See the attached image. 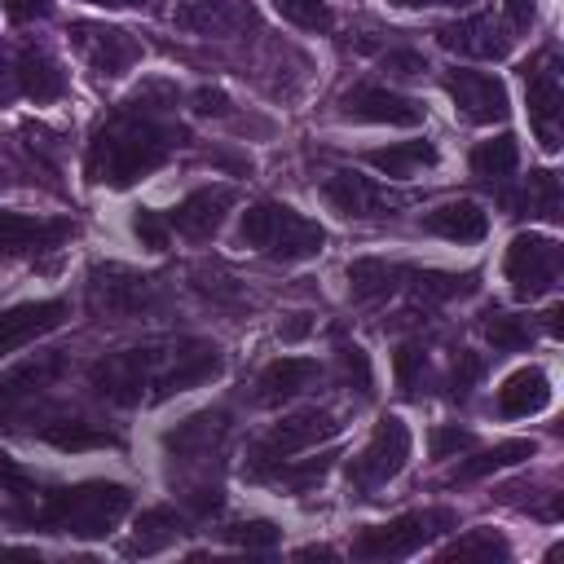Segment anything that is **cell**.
Instances as JSON below:
<instances>
[{
  "label": "cell",
  "mask_w": 564,
  "mask_h": 564,
  "mask_svg": "<svg viewBox=\"0 0 564 564\" xmlns=\"http://www.w3.org/2000/svg\"><path fill=\"white\" fill-rule=\"evenodd\" d=\"M185 132L154 119V115H137V110H119L115 119H106L93 141H88V154H84V172L93 185H115V189H128L137 185L141 176H150L167 154L172 145H181Z\"/></svg>",
  "instance_id": "cell-1"
},
{
  "label": "cell",
  "mask_w": 564,
  "mask_h": 564,
  "mask_svg": "<svg viewBox=\"0 0 564 564\" xmlns=\"http://www.w3.org/2000/svg\"><path fill=\"white\" fill-rule=\"evenodd\" d=\"M132 507L128 485L119 480H84V485H62V489H44L31 494L26 507L18 511V520L53 529V533H70V538H106Z\"/></svg>",
  "instance_id": "cell-2"
},
{
  "label": "cell",
  "mask_w": 564,
  "mask_h": 564,
  "mask_svg": "<svg viewBox=\"0 0 564 564\" xmlns=\"http://www.w3.org/2000/svg\"><path fill=\"white\" fill-rule=\"evenodd\" d=\"M238 242L269 256V260H313L322 251L326 234H322L317 220L300 216L286 203H256V207L242 212Z\"/></svg>",
  "instance_id": "cell-3"
},
{
  "label": "cell",
  "mask_w": 564,
  "mask_h": 564,
  "mask_svg": "<svg viewBox=\"0 0 564 564\" xmlns=\"http://www.w3.org/2000/svg\"><path fill=\"white\" fill-rule=\"evenodd\" d=\"M458 520L449 507H423V511H405L388 524H375V529H361L357 542H352V555L357 560H405L414 551H423L427 542H436L441 533H449Z\"/></svg>",
  "instance_id": "cell-4"
},
{
  "label": "cell",
  "mask_w": 564,
  "mask_h": 564,
  "mask_svg": "<svg viewBox=\"0 0 564 564\" xmlns=\"http://www.w3.org/2000/svg\"><path fill=\"white\" fill-rule=\"evenodd\" d=\"M225 370V357L207 339H181L172 348H154V370H150V401H167L176 392L203 388Z\"/></svg>",
  "instance_id": "cell-5"
},
{
  "label": "cell",
  "mask_w": 564,
  "mask_h": 564,
  "mask_svg": "<svg viewBox=\"0 0 564 564\" xmlns=\"http://www.w3.org/2000/svg\"><path fill=\"white\" fill-rule=\"evenodd\" d=\"M159 304V278L132 269V264H97L88 273V308L97 317H141Z\"/></svg>",
  "instance_id": "cell-6"
},
{
  "label": "cell",
  "mask_w": 564,
  "mask_h": 564,
  "mask_svg": "<svg viewBox=\"0 0 564 564\" xmlns=\"http://www.w3.org/2000/svg\"><path fill=\"white\" fill-rule=\"evenodd\" d=\"M502 269H507V282L520 300L551 295L560 282V242L546 234H516Z\"/></svg>",
  "instance_id": "cell-7"
},
{
  "label": "cell",
  "mask_w": 564,
  "mask_h": 564,
  "mask_svg": "<svg viewBox=\"0 0 564 564\" xmlns=\"http://www.w3.org/2000/svg\"><path fill=\"white\" fill-rule=\"evenodd\" d=\"M229 436V414L225 410H198L185 423H176L172 432H163V449L172 458V467L189 471H212V463L220 458Z\"/></svg>",
  "instance_id": "cell-8"
},
{
  "label": "cell",
  "mask_w": 564,
  "mask_h": 564,
  "mask_svg": "<svg viewBox=\"0 0 564 564\" xmlns=\"http://www.w3.org/2000/svg\"><path fill=\"white\" fill-rule=\"evenodd\" d=\"M339 432V419L330 410H300L291 419H282L278 427H269L256 445H251V467L256 471H269L278 463H291V454L317 445V441H330Z\"/></svg>",
  "instance_id": "cell-9"
},
{
  "label": "cell",
  "mask_w": 564,
  "mask_h": 564,
  "mask_svg": "<svg viewBox=\"0 0 564 564\" xmlns=\"http://www.w3.org/2000/svg\"><path fill=\"white\" fill-rule=\"evenodd\" d=\"M524 93H529V123L542 141V150H560L564 141V84H560V62L555 53H542L524 66Z\"/></svg>",
  "instance_id": "cell-10"
},
{
  "label": "cell",
  "mask_w": 564,
  "mask_h": 564,
  "mask_svg": "<svg viewBox=\"0 0 564 564\" xmlns=\"http://www.w3.org/2000/svg\"><path fill=\"white\" fill-rule=\"evenodd\" d=\"M70 48L84 57V66L101 79H119L141 62V44L110 22H70Z\"/></svg>",
  "instance_id": "cell-11"
},
{
  "label": "cell",
  "mask_w": 564,
  "mask_h": 564,
  "mask_svg": "<svg viewBox=\"0 0 564 564\" xmlns=\"http://www.w3.org/2000/svg\"><path fill=\"white\" fill-rule=\"evenodd\" d=\"M410 463V427L397 419V414H383L366 441V449L352 458L348 476L361 485V489H379L388 485L392 476H401V467Z\"/></svg>",
  "instance_id": "cell-12"
},
{
  "label": "cell",
  "mask_w": 564,
  "mask_h": 564,
  "mask_svg": "<svg viewBox=\"0 0 564 564\" xmlns=\"http://www.w3.org/2000/svg\"><path fill=\"white\" fill-rule=\"evenodd\" d=\"M150 370H154V348H123V352H106L88 370V383L110 405H137L150 392Z\"/></svg>",
  "instance_id": "cell-13"
},
{
  "label": "cell",
  "mask_w": 564,
  "mask_h": 564,
  "mask_svg": "<svg viewBox=\"0 0 564 564\" xmlns=\"http://www.w3.org/2000/svg\"><path fill=\"white\" fill-rule=\"evenodd\" d=\"M445 93L454 97L458 115L471 123H502L511 115L507 84L485 70H445Z\"/></svg>",
  "instance_id": "cell-14"
},
{
  "label": "cell",
  "mask_w": 564,
  "mask_h": 564,
  "mask_svg": "<svg viewBox=\"0 0 564 564\" xmlns=\"http://www.w3.org/2000/svg\"><path fill=\"white\" fill-rule=\"evenodd\" d=\"M339 115L344 119H361V123H392V128L423 123V106L414 97H401V93L379 88V84H352L339 97Z\"/></svg>",
  "instance_id": "cell-15"
},
{
  "label": "cell",
  "mask_w": 564,
  "mask_h": 564,
  "mask_svg": "<svg viewBox=\"0 0 564 564\" xmlns=\"http://www.w3.org/2000/svg\"><path fill=\"white\" fill-rule=\"evenodd\" d=\"M436 44L458 53V57H480V62H498L511 53V35L498 18L489 13H471V18H458V22H445L436 26Z\"/></svg>",
  "instance_id": "cell-16"
},
{
  "label": "cell",
  "mask_w": 564,
  "mask_h": 564,
  "mask_svg": "<svg viewBox=\"0 0 564 564\" xmlns=\"http://www.w3.org/2000/svg\"><path fill=\"white\" fill-rule=\"evenodd\" d=\"M172 22L189 35H212V40H229V35H242L256 13L247 0H181L172 9Z\"/></svg>",
  "instance_id": "cell-17"
},
{
  "label": "cell",
  "mask_w": 564,
  "mask_h": 564,
  "mask_svg": "<svg viewBox=\"0 0 564 564\" xmlns=\"http://www.w3.org/2000/svg\"><path fill=\"white\" fill-rule=\"evenodd\" d=\"M229 207H234V189H229V185H203V189H189V194L172 207L167 225L181 229V234L194 238V242H207V238L225 225V212H229Z\"/></svg>",
  "instance_id": "cell-18"
},
{
  "label": "cell",
  "mask_w": 564,
  "mask_h": 564,
  "mask_svg": "<svg viewBox=\"0 0 564 564\" xmlns=\"http://www.w3.org/2000/svg\"><path fill=\"white\" fill-rule=\"evenodd\" d=\"M70 238V220H48L31 212H9L0 207V256H35Z\"/></svg>",
  "instance_id": "cell-19"
},
{
  "label": "cell",
  "mask_w": 564,
  "mask_h": 564,
  "mask_svg": "<svg viewBox=\"0 0 564 564\" xmlns=\"http://www.w3.org/2000/svg\"><path fill=\"white\" fill-rule=\"evenodd\" d=\"M62 322H66L62 300H26V304H13V308H0V357L22 348V344H35L40 335L57 330Z\"/></svg>",
  "instance_id": "cell-20"
},
{
  "label": "cell",
  "mask_w": 564,
  "mask_h": 564,
  "mask_svg": "<svg viewBox=\"0 0 564 564\" xmlns=\"http://www.w3.org/2000/svg\"><path fill=\"white\" fill-rule=\"evenodd\" d=\"M322 194H326V203L339 212V216H348V220H370V216H383L397 198H388L370 176H357V172H335L326 185H322Z\"/></svg>",
  "instance_id": "cell-21"
},
{
  "label": "cell",
  "mask_w": 564,
  "mask_h": 564,
  "mask_svg": "<svg viewBox=\"0 0 564 564\" xmlns=\"http://www.w3.org/2000/svg\"><path fill=\"white\" fill-rule=\"evenodd\" d=\"M62 352H35L26 361H18L13 370L0 375V405L4 410H18V405H31L44 388H53V379L62 375Z\"/></svg>",
  "instance_id": "cell-22"
},
{
  "label": "cell",
  "mask_w": 564,
  "mask_h": 564,
  "mask_svg": "<svg viewBox=\"0 0 564 564\" xmlns=\"http://www.w3.org/2000/svg\"><path fill=\"white\" fill-rule=\"evenodd\" d=\"M317 383H322V366L317 361H308V357H278L273 366L260 370L256 401L260 405H282V401H291V397H300V392H308Z\"/></svg>",
  "instance_id": "cell-23"
},
{
  "label": "cell",
  "mask_w": 564,
  "mask_h": 564,
  "mask_svg": "<svg viewBox=\"0 0 564 564\" xmlns=\"http://www.w3.org/2000/svg\"><path fill=\"white\" fill-rule=\"evenodd\" d=\"M423 229L449 242H480L489 234V212L471 198H449L432 212H423Z\"/></svg>",
  "instance_id": "cell-24"
},
{
  "label": "cell",
  "mask_w": 564,
  "mask_h": 564,
  "mask_svg": "<svg viewBox=\"0 0 564 564\" xmlns=\"http://www.w3.org/2000/svg\"><path fill=\"white\" fill-rule=\"evenodd\" d=\"M18 88L35 101V106H44V101H57L62 93H66V75H62V66L48 57V48H40V44H26L22 53H18Z\"/></svg>",
  "instance_id": "cell-25"
},
{
  "label": "cell",
  "mask_w": 564,
  "mask_h": 564,
  "mask_svg": "<svg viewBox=\"0 0 564 564\" xmlns=\"http://www.w3.org/2000/svg\"><path fill=\"white\" fill-rule=\"evenodd\" d=\"M551 405V379H546V370H538V366H520L516 375H507V383L498 388V410L507 414V419H529V414H538V410H546Z\"/></svg>",
  "instance_id": "cell-26"
},
{
  "label": "cell",
  "mask_w": 564,
  "mask_h": 564,
  "mask_svg": "<svg viewBox=\"0 0 564 564\" xmlns=\"http://www.w3.org/2000/svg\"><path fill=\"white\" fill-rule=\"evenodd\" d=\"M366 163L383 176L410 181V176H423L427 167H436V145L432 141H397L383 150H366Z\"/></svg>",
  "instance_id": "cell-27"
},
{
  "label": "cell",
  "mask_w": 564,
  "mask_h": 564,
  "mask_svg": "<svg viewBox=\"0 0 564 564\" xmlns=\"http://www.w3.org/2000/svg\"><path fill=\"white\" fill-rule=\"evenodd\" d=\"M401 278H405L401 264L379 260V256H361V260L348 264V295H352L357 304H370V300L392 295V291L401 286Z\"/></svg>",
  "instance_id": "cell-28"
},
{
  "label": "cell",
  "mask_w": 564,
  "mask_h": 564,
  "mask_svg": "<svg viewBox=\"0 0 564 564\" xmlns=\"http://www.w3.org/2000/svg\"><path fill=\"white\" fill-rule=\"evenodd\" d=\"M520 167V141L511 132H498L494 141H480L471 150V172L485 181V185H507Z\"/></svg>",
  "instance_id": "cell-29"
},
{
  "label": "cell",
  "mask_w": 564,
  "mask_h": 564,
  "mask_svg": "<svg viewBox=\"0 0 564 564\" xmlns=\"http://www.w3.org/2000/svg\"><path fill=\"white\" fill-rule=\"evenodd\" d=\"M35 436L57 445V449H101V445L115 441L106 427H97L88 419H66V414H53V419L35 423Z\"/></svg>",
  "instance_id": "cell-30"
},
{
  "label": "cell",
  "mask_w": 564,
  "mask_h": 564,
  "mask_svg": "<svg viewBox=\"0 0 564 564\" xmlns=\"http://www.w3.org/2000/svg\"><path fill=\"white\" fill-rule=\"evenodd\" d=\"M181 533H185V516H181V511H172V507H150V511H141L128 551H132V555H154V551L172 546Z\"/></svg>",
  "instance_id": "cell-31"
},
{
  "label": "cell",
  "mask_w": 564,
  "mask_h": 564,
  "mask_svg": "<svg viewBox=\"0 0 564 564\" xmlns=\"http://www.w3.org/2000/svg\"><path fill=\"white\" fill-rule=\"evenodd\" d=\"M516 216H542V220H560L564 216V198H560V176L551 172V167H542V172H529V189H524V198H516Z\"/></svg>",
  "instance_id": "cell-32"
},
{
  "label": "cell",
  "mask_w": 564,
  "mask_h": 564,
  "mask_svg": "<svg viewBox=\"0 0 564 564\" xmlns=\"http://www.w3.org/2000/svg\"><path fill=\"white\" fill-rule=\"evenodd\" d=\"M524 458H533V441H502V445L480 449L476 458L458 463L454 480H480V476H494V471H502V467H511V463H524Z\"/></svg>",
  "instance_id": "cell-33"
},
{
  "label": "cell",
  "mask_w": 564,
  "mask_h": 564,
  "mask_svg": "<svg viewBox=\"0 0 564 564\" xmlns=\"http://www.w3.org/2000/svg\"><path fill=\"white\" fill-rule=\"evenodd\" d=\"M507 555H511V546L494 529H471V533H463V538L441 546V560H489L494 564V560H507Z\"/></svg>",
  "instance_id": "cell-34"
},
{
  "label": "cell",
  "mask_w": 564,
  "mask_h": 564,
  "mask_svg": "<svg viewBox=\"0 0 564 564\" xmlns=\"http://www.w3.org/2000/svg\"><path fill=\"white\" fill-rule=\"evenodd\" d=\"M485 339H489L498 352H520V348H529V339H533V322H529V317H516V313H489Z\"/></svg>",
  "instance_id": "cell-35"
},
{
  "label": "cell",
  "mask_w": 564,
  "mask_h": 564,
  "mask_svg": "<svg viewBox=\"0 0 564 564\" xmlns=\"http://www.w3.org/2000/svg\"><path fill=\"white\" fill-rule=\"evenodd\" d=\"M273 9H278V18L282 22H291V26H300V31H330L335 26V13H330V4L326 0H269Z\"/></svg>",
  "instance_id": "cell-36"
},
{
  "label": "cell",
  "mask_w": 564,
  "mask_h": 564,
  "mask_svg": "<svg viewBox=\"0 0 564 564\" xmlns=\"http://www.w3.org/2000/svg\"><path fill=\"white\" fill-rule=\"evenodd\" d=\"M397 388H401V397H410V401H419L423 392H427V383H432V370H427V352L423 348H414V344H405L401 352H397Z\"/></svg>",
  "instance_id": "cell-37"
},
{
  "label": "cell",
  "mask_w": 564,
  "mask_h": 564,
  "mask_svg": "<svg viewBox=\"0 0 564 564\" xmlns=\"http://www.w3.org/2000/svg\"><path fill=\"white\" fill-rule=\"evenodd\" d=\"M176 106V84H167V79H145L141 88H132L128 97H123V110H137V115H163V110H172Z\"/></svg>",
  "instance_id": "cell-38"
},
{
  "label": "cell",
  "mask_w": 564,
  "mask_h": 564,
  "mask_svg": "<svg viewBox=\"0 0 564 564\" xmlns=\"http://www.w3.org/2000/svg\"><path fill=\"white\" fill-rule=\"evenodd\" d=\"M414 291L427 300H454L476 291V273H414Z\"/></svg>",
  "instance_id": "cell-39"
},
{
  "label": "cell",
  "mask_w": 564,
  "mask_h": 564,
  "mask_svg": "<svg viewBox=\"0 0 564 564\" xmlns=\"http://www.w3.org/2000/svg\"><path fill=\"white\" fill-rule=\"evenodd\" d=\"M132 234L141 238V247L163 251V247H167V238H172V225H167V216H163V212H154V207H137V212H132Z\"/></svg>",
  "instance_id": "cell-40"
},
{
  "label": "cell",
  "mask_w": 564,
  "mask_h": 564,
  "mask_svg": "<svg viewBox=\"0 0 564 564\" xmlns=\"http://www.w3.org/2000/svg\"><path fill=\"white\" fill-rule=\"evenodd\" d=\"M339 375H344V388L370 397V383H375V379H370V357H366V348L344 344V348H339Z\"/></svg>",
  "instance_id": "cell-41"
},
{
  "label": "cell",
  "mask_w": 564,
  "mask_h": 564,
  "mask_svg": "<svg viewBox=\"0 0 564 564\" xmlns=\"http://www.w3.org/2000/svg\"><path fill=\"white\" fill-rule=\"evenodd\" d=\"M225 538L234 546H247V551H269V546H278V524L273 520H242V524H229Z\"/></svg>",
  "instance_id": "cell-42"
},
{
  "label": "cell",
  "mask_w": 564,
  "mask_h": 564,
  "mask_svg": "<svg viewBox=\"0 0 564 564\" xmlns=\"http://www.w3.org/2000/svg\"><path fill=\"white\" fill-rule=\"evenodd\" d=\"M383 70L397 75V79H419L427 70V57L414 53V48H392V53H383Z\"/></svg>",
  "instance_id": "cell-43"
},
{
  "label": "cell",
  "mask_w": 564,
  "mask_h": 564,
  "mask_svg": "<svg viewBox=\"0 0 564 564\" xmlns=\"http://www.w3.org/2000/svg\"><path fill=\"white\" fill-rule=\"evenodd\" d=\"M471 445H476V436H471L467 427H458V423H449V427H436V432H432V458H449V454L471 449Z\"/></svg>",
  "instance_id": "cell-44"
},
{
  "label": "cell",
  "mask_w": 564,
  "mask_h": 564,
  "mask_svg": "<svg viewBox=\"0 0 564 564\" xmlns=\"http://www.w3.org/2000/svg\"><path fill=\"white\" fill-rule=\"evenodd\" d=\"M0 489L13 494V498H31V494H35V480H31V471H22L9 454H0Z\"/></svg>",
  "instance_id": "cell-45"
},
{
  "label": "cell",
  "mask_w": 564,
  "mask_h": 564,
  "mask_svg": "<svg viewBox=\"0 0 564 564\" xmlns=\"http://www.w3.org/2000/svg\"><path fill=\"white\" fill-rule=\"evenodd\" d=\"M189 101H194V115L203 119H229V97L220 88H198Z\"/></svg>",
  "instance_id": "cell-46"
},
{
  "label": "cell",
  "mask_w": 564,
  "mask_h": 564,
  "mask_svg": "<svg viewBox=\"0 0 564 564\" xmlns=\"http://www.w3.org/2000/svg\"><path fill=\"white\" fill-rule=\"evenodd\" d=\"M480 370H485V361L476 352H458V361H454V397H467L471 383L480 379Z\"/></svg>",
  "instance_id": "cell-47"
},
{
  "label": "cell",
  "mask_w": 564,
  "mask_h": 564,
  "mask_svg": "<svg viewBox=\"0 0 564 564\" xmlns=\"http://www.w3.org/2000/svg\"><path fill=\"white\" fill-rule=\"evenodd\" d=\"M0 4L13 22H35V18H48V9H53V0H0Z\"/></svg>",
  "instance_id": "cell-48"
},
{
  "label": "cell",
  "mask_w": 564,
  "mask_h": 564,
  "mask_svg": "<svg viewBox=\"0 0 564 564\" xmlns=\"http://www.w3.org/2000/svg\"><path fill=\"white\" fill-rule=\"evenodd\" d=\"M507 18L516 31H529L533 26V0H507Z\"/></svg>",
  "instance_id": "cell-49"
},
{
  "label": "cell",
  "mask_w": 564,
  "mask_h": 564,
  "mask_svg": "<svg viewBox=\"0 0 564 564\" xmlns=\"http://www.w3.org/2000/svg\"><path fill=\"white\" fill-rule=\"evenodd\" d=\"M300 335H308V317H304V313H295V317L282 326V339H300Z\"/></svg>",
  "instance_id": "cell-50"
},
{
  "label": "cell",
  "mask_w": 564,
  "mask_h": 564,
  "mask_svg": "<svg viewBox=\"0 0 564 564\" xmlns=\"http://www.w3.org/2000/svg\"><path fill=\"white\" fill-rule=\"evenodd\" d=\"M300 560H335V551L330 546H304V551H295Z\"/></svg>",
  "instance_id": "cell-51"
},
{
  "label": "cell",
  "mask_w": 564,
  "mask_h": 564,
  "mask_svg": "<svg viewBox=\"0 0 564 564\" xmlns=\"http://www.w3.org/2000/svg\"><path fill=\"white\" fill-rule=\"evenodd\" d=\"M84 4H101V9H141L145 0H84Z\"/></svg>",
  "instance_id": "cell-52"
},
{
  "label": "cell",
  "mask_w": 564,
  "mask_h": 564,
  "mask_svg": "<svg viewBox=\"0 0 564 564\" xmlns=\"http://www.w3.org/2000/svg\"><path fill=\"white\" fill-rule=\"evenodd\" d=\"M0 560H40L35 551H26V546H4L0 551Z\"/></svg>",
  "instance_id": "cell-53"
},
{
  "label": "cell",
  "mask_w": 564,
  "mask_h": 564,
  "mask_svg": "<svg viewBox=\"0 0 564 564\" xmlns=\"http://www.w3.org/2000/svg\"><path fill=\"white\" fill-rule=\"evenodd\" d=\"M560 317H564V308H560V304H555V308H551V313H546V330H551V335H560V326H564V322H560Z\"/></svg>",
  "instance_id": "cell-54"
},
{
  "label": "cell",
  "mask_w": 564,
  "mask_h": 564,
  "mask_svg": "<svg viewBox=\"0 0 564 564\" xmlns=\"http://www.w3.org/2000/svg\"><path fill=\"white\" fill-rule=\"evenodd\" d=\"M13 88H9V70H4V53H0V97H9Z\"/></svg>",
  "instance_id": "cell-55"
},
{
  "label": "cell",
  "mask_w": 564,
  "mask_h": 564,
  "mask_svg": "<svg viewBox=\"0 0 564 564\" xmlns=\"http://www.w3.org/2000/svg\"><path fill=\"white\" fill-rule=\"evenodd\" d=\"M388 4H397V9H414V4H427V0H388Z\"/></svg>",
  "instance_id": "cell-56"
},
{
  "label": "cell",
  "mask_w": 564,
  "mask_h": 564,
  "mask_svg": "<svg viewBox=\"0 0 564 564\" xmlns=\"http://www.w3.org/2000/svg\"><path fill=\"white\" fill-rule=\"evenodd\" d=\"M427 4H449V9H463V4H471V0H427Z\"/></svg>",
  "instance_id": "cell-57"
}]
</instances>
